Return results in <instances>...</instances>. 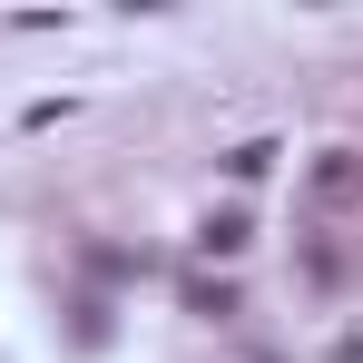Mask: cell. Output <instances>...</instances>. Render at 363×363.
Instances as JSON below:
<instances>
[{
  "mask_svg": "<svg viewBox=\"0 0 363 363\" xmlns=\"http://www.w3.org/2000/svg\"><path fill=\"white\" fill-rule=\"evenodd\" d=\"M196 245H206V255H236V245H245V216H236V206L206 216V236H196Z\"/></svg>",
  "mask_w": 363,
  "mask_h": 363,
  "instance_id": "1",
  "label": "cell"
},
{
  "mask_svg": "<svg viewBox=\"0 0 363 363\" xmlns=\"http://www.w3.org/2000/svg\"><path fill=\"white\" fill-rule=\"evenodd\" d=\"M265 167H275V147H265V138H245L236 157H226V177H265Z\"/></svg>",
  "mask_w": 363,
  "mask_h": 363,
  "instance_id": "2",
  "label": "cell"
}]
</instances>
